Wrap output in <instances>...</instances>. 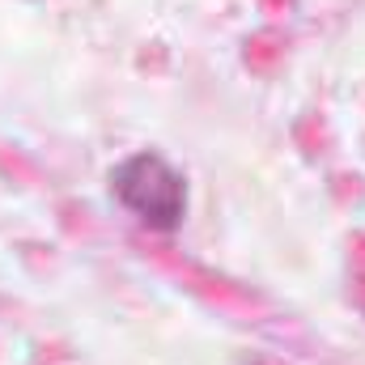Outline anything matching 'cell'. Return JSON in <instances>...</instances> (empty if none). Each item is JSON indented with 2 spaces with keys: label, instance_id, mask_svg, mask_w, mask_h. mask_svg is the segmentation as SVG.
<instances>
[{
  "label": "cell",
  "instance_id": "cell-1",
  "mask_svg": "<svg viewBox=\"0 0 365 365\" xmlns=\"http://www.w3.org/2000/svg\"><path fill=\"white\" fill-rule=\"evenodd\" d=\"M110 195L149 230H179L187 217V182L162 153H132L110 170Z\"/></svg>",
  "mask_w": 365,
  "mask_h": 365
}]
</instances>
